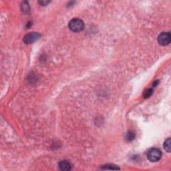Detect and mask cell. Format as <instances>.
Masks as SVG:
<instances>
[{"label":"cell","instance_id":"1","mask_svg":"<svg viewBox=\"0 0 171 171\" xmlns=\"http://www.w3.org/2000/svg\"><path fill=\"white\" fill-rule=\"evenodd\" d=\"M69 28L74 32H80L84 28V23L80 19L74 18L71 20L68 24Z\"/></svg>","mask_w":171,"mask_h":171},{"label":"cell","instance_id":"2","mask_svg":"<svg viewBox=\"0 0 171 171\" xmlns=\"http://www.w3.org/2000/svg\"><path fill=\"white\" fill-rule=\"evenodd\" d=\"M147 157L150 162H152V163L158 162L161 158L162 152L158 148H151L150 150H149V151L147 154Z\"/></svg>","mask_w":171,"mask_h":171},{"label":"cell","instance_id":"3","mask_svg":"<svg viewBox=\"0 0 171 171\" xmlns=\"http://www.w3.org/2000/svg\"><path fill=\"white\" fill-rule=\"evenodd\" d=\"M170 33L169 32H163L158 36V42L161 46H166L170 44Z\"/></svg>","mask_w":171,"mask_h":171},{"label":"cell","instance_id":"4","mask_svg":"<svg viewBox=\"0 0 171 171\" xmlns=\"http://www.w3.org/2000/svg\"><path fill=\"white\" fill-rule=\"evenodd\" d=\"M40 37H41V35L40 33H36V32L28 33V34L25 35L23 38V41L25 44H32V43L37 41Z\"/></svg>","mask_w":171,"mask_h":171},{"label":"cell","instance_id":"5","mask_svg":"<svg viewBox=\"0 0 171 171\" xmlns=\"http://www.w3.org/2000/svg\"><path fill=\"white\" fill-rule=\"evenodd\" d=\"M58 166H59V169L63 171H68L72 168V165H71L70 163L67 160H62V161L59 162Z\"/></svg>","mask_w":171,"mask_h":171},{"label":"cell","instance_id":"6","mask_svg":"<svg viewBox=\"0 0 171 171\" xmlns=\"http://www.w3.org/2000/svg\"><path fill=\"white\" fill-rule=\"evenodd\" d=\"M164 148L166 151L168 152H170L171 151V140L170 138H168L164 143Z\"/></svg>","mask_w":171,"mask_h":171},{"label":"cell","instance_id":"7","mask_svg":"<svg viewBox=\"0 0 171 171\" xmlns=\"http://www.w3.org/2000/svg\"><path fill=\"white\" fill-rule=\"evenodd\" d=\"M102 169L104 170H120V168L116 165H112V164H108L102 167Z\"/></svg>","mask_w":171,"mask_h":171},{"label":"cell","instance_id":"8","mask_svg":"<svg viewBox=\"0 0 171 171\" xmlns=\"http://www.w3.org/2000/svg\"><path fill=\"white\" fill-rule=\"evenodd\" d=\"M21 10L25 13H28L30 11V6L28 4V2H23V3H21Z\"/></svg>","mask_w":171,"mask_h":171},{"label":"cell","instance_id":"9","mask_svg":"<svg viewBox=\"0 0 171 171\" xmlns=\"http://www.w3.org/2000/svg\"><path fill=\"white\" fill-rule=\"evenodd\" d=\"M134 138V133L132 132H128L126 136V139L128 141H131Z\"/></svg>","mask_w":171,"mask_h":171},{"label":"cell","instance_id":"10","mask_svg":"<svg viewBox=\"0 0 171 171\" xmlns=\"http://www.w3.org/2000/svg\"><path fill=\"white\" fill-rule=\"evenodd\" d=\"M152 94V89H148L146 90L144 92V98H148Z\"/></svg>","mask_w":171,"mask_h":171},{"label":"cell","instance_id":"11","mask_svg":"<svg viewBox=\"0 0 171 171\" xmlns=\"http://www.w3.org/2000/svg\"><path fill=\"white\" fill-rule=\"evenodd\" d=\"M39 3H40L41 5H44L45 6V5H47L48 3H49V2H48V1H40Z\"/></svg>","mask_w":171,"mask_h":171}]
</instances>
